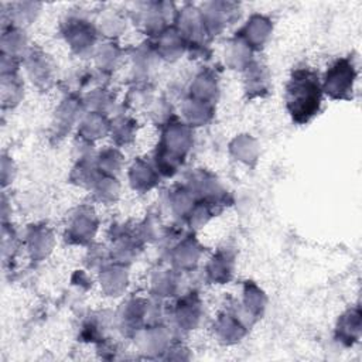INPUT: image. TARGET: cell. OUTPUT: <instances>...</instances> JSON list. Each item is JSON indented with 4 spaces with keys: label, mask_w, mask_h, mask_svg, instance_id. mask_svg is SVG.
Segmentation results:
<instances>
[{
    "label": "cell",
    "mask_w": 362,
    "mask_h": 362,
    "mask_svg": "<svg viewBox=\"0 0 362 362\" xmlns=\"http://www.w3.org/2000/svg\"><path fill=\"white\" fill-rule=\"evenodd\" d=\"M320 103L318 81L314 74L298 71L288 86V105L298 120H307L317 110Z\"/></svg>",
    "instance_id": "obj_1"
}]
</instances>
